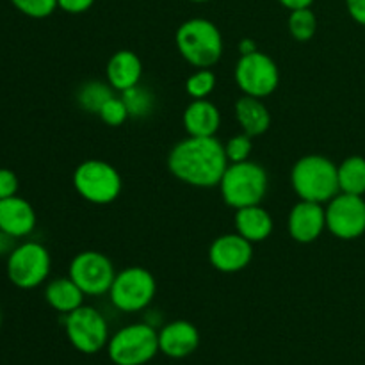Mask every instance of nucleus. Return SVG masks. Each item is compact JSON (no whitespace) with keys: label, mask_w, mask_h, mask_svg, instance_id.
<instances>
[{"label":"nucleus","mask_w":365,"mask_h":365,"mask_svg":"<svg viewBox=\"0 0 365 365\" xmlns=\"http://www.w3.org/2000/svg\"><path fill=\"white\" fill-rule=\"evenodd\" d=\"M225 145L212 138L187 135L171 148L168 155V170L184 184L192 187H217L228 168Z\"/></svg>","instance_id":"1"},{"label":"nucleus","mask_w":365,"mask_h":365,"mask_svg":"<svg viewBox=\"0 0 365 365\" xmlns=\"http://www.w3.org/2000/svg\"><path fill=\"white\" fill-rule=\"evenodd\" d=\"M291 185L299 200L328 203L341 192L337 164L317 153L302 157L291 170Z\"/></svg>","instance_id":"2"},{"label":"nucleus","mask_w":365,"mask_h":365,"mask_svg":"<svg viewBox=\"0 0 365 365\" xmlns=\"http://www.w3.org/2000/svg\"><path fill=\"white\" fill-rule=\"evenodd\" d=\"M178 53L195 68H212L223 53V36L207 18H191L175 34Z\"/></svg>","instance_id":"3"},{"label":"nucleus","mask_w":365,"mask_h":365,"mask_svg":"<svg viewBox=\"0 0 365 365\" xmlns=\"http://www.w3.org/2000/svg\"><path fill=\"white\" fill-rule=\"evenodd\" d=\"M217 187L223 202L237 210L242 207L260 205L269 187V177L259 163H232L228 164Z\"/></svg>","instance_id":"4"},{"label":"nucleus","mask_w":365,"mask_h":365,"mask_svg":"<svg viewBox=\"0 0 365 365\" xmlns=\"http://www.w3.org/2000/svg\"><path fill=\"white\" fill-rule=\"evenodd\" d=\"M159 351V331L148 323H135L118 330L107 344L114 365H146Z\"/></svg>","instance_id":"5"},{"label":"nucleus","mask_w":365,"mask_h":365,"mask_svg":"<svg viewBox=\"0 0 365 365\" xmlns=\"http://www.w3.org/2000/svg\"><path fill=\"white\" fill-rule=\"evenodd\" d=\"M73 185L78 196L93 205H109L123 187L116 168L98 159L84 160L75 168Z\"/></svg>","instance_id":"6"},{"label":"nucleus","mask_w":365,"mask_h":365,"mask_svg":"<svg viewBox=\"0 0 365 365\" xmlns=\"http://www.w3.org/2000/svg\"><path fill=\"white\" fill-rule=\"evenodd\" d=\"M157 294V282L148 269L139 266L116 273L110 285L109 298L118 310L127 314L141 312Z\"/></svg>","instance_id":"7"},{"label":"nucleus","mask_w":365,"mask_h":365,"mask_svg":"<svg viewBox=\"0 0 365 365\" xmlns=\"http://www.w3.org/2000/svg\"><path fill=\"white\" fill-rule=\"evenodd\" d=\"M50 259L48 250L34 241H27L20 246H14L13 252L7 255V278L18 289H36L48 278Z\"/></svg>","instance_id":"8"},{"label":"nucleus","mask_w":365,"mask_h":365,"mask_svg":"<svg viewBox=\"0 0 365 365\" xmlns=\"http://www.w3.org/2000/svg\"><path fill=\"white\" fill-rule=\"evenodd\" d=\"M64 331L77 351L84 355H95L109 344V327L107 321L95 307L82 305L64 316Z\"/></svg>","instance_id":"9"},{"label":"nucleus","mask_w":365,"mask_h":365,"mask_svg":"<svg viewBox=\"0 0 365 365\" xmlns=\"http://www.w3.org/2000/svg\"><path fill=\"white\" fill-rule=\"evenodd\" d=\"M235 84L245 95L266 98L273 95L280 82V71L277 63L267 53L255 50L239 57L235 64Z\"/></svg>","instance_id":"10"},{"label":"nucleus","mask_w":365,"mask_h":365,"mask_svg":"<svg viewBox=\"0 0 365 365\" xmlns=\"http://www.w3.org/2000/svg\"><path fill=\"white\" fill-rule=\"evenodd\" d=\"M68 277L82 289L86 296H102L110 291L116 269L109 257L88 250L73 257Z\"/></svg>","instance_id":"11"},{"label":"nucleus","mask_w":365,"mask_h":365,"mask_svg":"<svg viewBox=\"0 0 365 365\" xmlns=\"http://www.w3.org/2000/svg\"><path fill=\"white\" fill-rule=\"evenodd\" d=\"M327 230L342 241H353L365 234L364 196L339 192L327 205Z\"/></svg>","instance_id":"12"},{"label":"nucleus","mask_w":365,"mask_h":365,"mask_svg":"<svg viewBox=\"0 0 365 365\" xmlns=\"http://www.w3.org/2000/svg\"><path fill=\"white\" fill-rule=\"evenodd\" d=\"M253 259V242L241 234L220 235L209 248V260L220 273H239L246 269Z\"/></svg>","instance_id":"13"},{"label":"nucleus","mask_w":365,"mask_h":365,"mask_svg":"<svg viewBox=\"0 0 365 365\" xmlns=\"http://www.w3.org/2000/svg\"><path fill=\"white\" fill-rule=\"evenodd\" d=\"M287 228L296 242L310 245L327 230V209L323 203L299 200L289 212Z\"/></svg>","instance_id":"14"},{"label":"nucleus","mask_w":365,"mask_h":365,"mask_svg":"<svg viewBox=\"0 0 365 365\" xmlns=\"http://www.w3.org/2000/svg\"><path fill=\"white\" fill-rule=\"evenodd\" d=\"M200 346V331L184 319L171 321L159 331V351L170 359L180 360L192 355Z\"/></svg>","instance_id":"15"},{"label":"nucleus","mask_w":365,"mask_h":365,"mask_svg":"<svg viewBox=\"0 0 365 365\" xmlns=\"http://www.w3.org/2000/svg\"><path fill=\"white\" fill-rule=\"evenodd\" d=\"M36 228L34 207L20 196L0 200V230L11 237H25Z\"/></svg>","instance_id":"16"},{"label":"nucleus","mask_w":365,"mask_h":365,"mask_svg":"<svg viewBox=\"0 0 365 365\" xmlns=\"http://www.w3.org/2000/svg\"><path fill=\"white\" fill-rule=\"evenodd\" d=\"M107 82L116 91H127L135 88L143 77V63L132 50H120L113 53L106 68Z\"/></svg>","instance_id":"17"},{"label":"nucleus","mask_w":365,"mask_h":365,"mask_svg":"<svg viewBox=\"0 0 365 365\" xmlns=\"http://www.w3.org/2000/svg\"><path fill=\"white\" fill-rule=\"evenodd\" d=\"M220 109L207 98L192 100L184 110V128L195 138H212L220 130Z\"/></svg>","instance_id":"18"},{"label":"nucleus","mask_w":365,"mask_h":365,"mask_svg":"<svg viewBox=\"0 0 365 365\" xmlns=\"http://www.w3.org/2000/svg\"><path fill=\"white\" fill-rule=\"evenodd\" d=\"M235 232L250 242H262L273 234V217L264 207L250 205L235 210L234 216Z\"/></svg>","instance_id":"19"},{"label":"nucleus","mask_w":365,"mask_h":365,"mask_svg":"<svg viewBox=\"0 0 365 365\" xmlns=\"http://www.w3.org/2000/svg\"><path fill=\"white\" fill-rule=\"evenodd\" d=\"M234 113L239 127L242 128L245 134L252 135V138L262 135L271 125L269 110L264 106L262 98H257V96H241L235 102Z\"/></svg>","instance_id":"20"},{"label":"nucleus","mask_w":365,"mask_h":365,"mask_svg":"<svg viewBox=\"0 0 365 365\" xmlns=\"http://www.w3.org/2000/svg\"><path fill=\"white\" fill-rule=\"evenodd\" d=\"M84 292L70 277L53 278L45 289V299L59 314H70L84 305Z\"/></svg>","instance_id":"21"},{"label":"nucleus","mask_w":365,"mask_h":365,"mask_svg":"<svg viewBox=\"0 0 365 365\" xmlns=\"http://www.w3.org/2000/svg\"><path fill=\"white\" fill-rule=\"evenodd\" d=\"M339 189L348 195H365V159L351 155L337 166Z\"/></svg>","instance_id":"22"},{"label":"nucleus","mask_w":365,"mask_h":365,"mask_svg":"<svg viewBox=\"0 0 365 365\" xmlns=\"http://www.w3.org/2000/svg\"><path fill=\"white\" fill-rule=\"evenodd\" d=\"M113 88L100 81H89L88 84L82 86L77 93V103L81 109H84L86 113L98 114L102 109L103 103L109 98H113Z\"/></svg>","instance_id":"23"},{"label":"nucleus","mask_w":365,"mask_h":365,"mask_svg":"<svg viewBox=\"0 0 365 365\" xmlns=\"http://www.w3.org/2000/svg\"><path fill=\"white\" fill-rule=\"evenodd\" d=\"M125 106H127L130 118H146L153 113L155 107V96L143 86H135V88L127 89L121 93Z\"/></svg>","instance_id":"24"},{"label":"nucleus","mask_w":365,"mask_h":365,"mask_svg":"<svg viewBox=\"0 0 365 365\" xmlns=\"http://www.w3.org/2000/svg\"><path fill=\"white\" fill-rule=\"evenodd\" d=\"M317 31V18L310 7L291 11L289 14V32L296 41H310Z\"/></svg>","instance_id":"25"},{"label":"nucleus","mask_w":365,"mask_h":365,"mask_svg":"<svg viewBox=\"0 0 365 365\" xmlns=\"http://www.w3.org/2000/svg\"><path fill=\"white\" fill-rule=\"evenodd\" d=\"M216 88V75L210 68H196L185 81V91L192 100H203Z\"/></svg>","instance_id":"26"},{"label":"nucleus","mask_w":365,"mask_h":365,"mask_svg":"<svg viewBox=\"0 0 365 365\" xmlns=\"http://www.w3.org/2000/svg\"><path fill=\"white\" fill-rule=\"evenodd\" d=\"M98 116L100 120L106 125H109V127H121V125L130 118V114H128V109L127 106H125L123 98H121V96H113V98H109L103 103Z\"/></svg>","instance_id":"27"},{"label":"nucleus","mask_w":365,"mask_h":365,"mask_svg":"<svg viewBox=\"0 0 365 365\" xmlns=\"http://www.w3.org/2000/svg\"><path fill=\"white\" fill-rule=\"evenodd\" d=\"M252 135L248 134H237L232 135L230 139L225 145V152H227L228 163H245V160H250V155H252L253 150V141Z\"/></svg>","instance_id":"28"},{"label":"nucleus","mask_w":365,"mask_h":365,"mask_svg":"<svg viewBox=\"0 0 365 365\" xmlns=\"http://www.w3.org/2000/svg\"><path fill=\"white\" fill-rule=\"evenodd\" d=\"M11 4L21 14L29 18H36V20L50 16L59 7L57 6V0H11Z\"/></svg>","instance_id":"29"},{"label":"nucleus","mask_w":365,"mask_h":365,"mask_svg":"<svg viewBox=\"0 0 365 365\" xmlns=\"http://www.w3.org/2000/svg\"><path fill=\"white\" fill-rule=\"evenodd\" d=\"M18 187H20V182L16 175L7 168H0V200L16 196Z\"/></svg>","instance_id":"30"},{"label":"nucleus","mask_w":365,"mask_h":365,"mask_svg":"<svg viewBox=\"0 0 365 365\" xmlns=\"http://www.w3.org/2000/svg\"><path fill=\"white\" fill-rule=\"evenodd\" d=\"M93 4H95V0H57L59 9H63L64 13L70 14L86 13L88 9H91Z\"/></svg>","instance_id":"31"},{"label":"nucleus","mask_w":365,"mask_h":365,"mask_svg":"<svg viewBox=\"0 0 365 365\" xmlns=\"http://www.w3.org/2000/svg\"><path fill=\"white\" fill-rule=\"evenodd\" d=\"M346 7L349 16L365 27V0H346Z\"/></svg>","instance_id":"32"},{"label":"nucleus","mask_w":365,"mask_h":365,"mask_svg":"<svg viewBox=\"0 0 365 365\" xmlns=\"http://www.w3.org/2000/svg\"><path fill=\"white\" fill-rule=\"evenodd\" d=\"M13 241L14 237H11V235H7L6 232L0 230V255H9L11 252H13Z\"/></svg>","instance_id":"33"},{"label":"nucleus","mask_w":365,"mask_h":365,"mask_svg":"<svg viewBox=\"0 0 365 365\" xmlns=\"http://www.w3.org/2000/svg\"><path fill=\"white\" fill-rule=\"evenodd\" d=\"M284 7H287L289 11L303 9V7H310L314 4V0H278Z\"/></svg>","instance_id":"34"},{"label":"nucleus","mask_w":365,"mask_h":365,"mask_svg":"<svg viewBox=\"0 0 365 365\" xmlns=\"http://www.w3.org/2000/svg\"><path fill=\"white\" fill-rule=\"evenodd\" d=\"M257 50V45L252 41V39H242L241 43H239V52H241V56H245V53H252Z\"/></svg>","instance_id":"35"},{"label":"nucleus","mask_w":365,"mask_h":365,"mask_svg":"<svg viewBox=\"0 0 365 365\" xmlns=\"http://www.w3.org/2000/svg\"><path fill=\"white\" fill-rule=\"evenodd\" d=\"M189 2H195V4H203V2H210V0H189Z\"/></svg>","instance_id":"36"},{"label":"nucleus","mask_w":365,"mask_h":365,"mask_svg":"<svg viewBox=\"0 0 365 365\" xmlns=\"http://www.w3.org/2000/svg\"><path fill=\"white\" fill-rule=\"evenodd\" d=\"M0 327H2V312H0Z\"/></svg>","instance_id":"37"}]
</instances>
